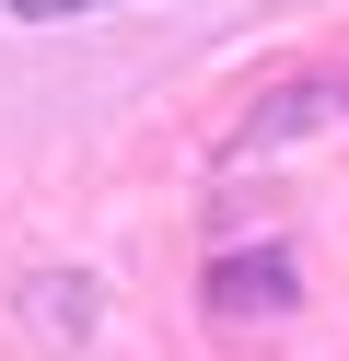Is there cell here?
<instances>
[{"label":"cell","mask_w":349,"mask_h":361,"mask_svg":"<svg viewBox=\"0 0 349 361\" xmlns=\"http://www.w3.org/2000/svg\"><path fill=\"white\" fill-rule=\"evenodd\" d=\"M12 24H82V12H105V0H0Z\"/></svg>","instance_id":"obj_2"},{"label":"cell","mask_w":349,"mask_h":361,"mask_svg":"<svg viewBox=\"0 0 349 361\" xmlns=\"http://www.w3.org/2000/svg\"><path fill=\"white\" fill-rule=\"evenodd\" d=\"M209 303H233V314L291 303V257H279V245H256V257H221V268H209Z\"/></svg>","instance_id":"obj_1"}]
</instances>
